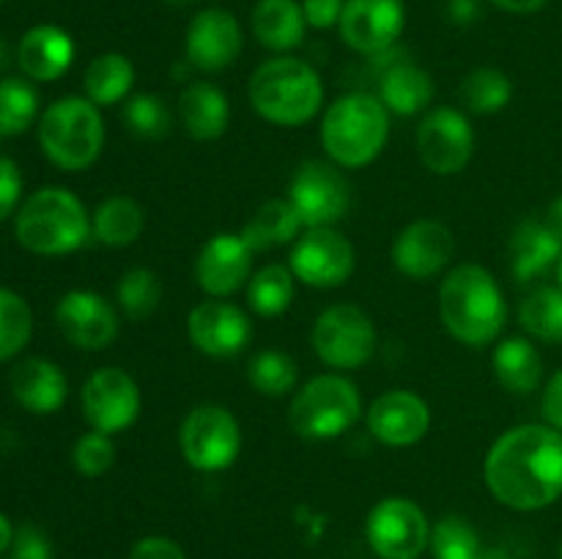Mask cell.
Instances as JSON below:
<instances>
[{
    "label": "cell",
    "mask_w": 562,
    "mask_h": 559,
    "mask_svg": "<svg viewBox=\"0 0 562 559\" xmlns=\"http://www.w3.org/2000/svg\"><path fill=\"white\" fill-rule=\"evenodd\" d=\"M483 475L505 507H549L562 497V433L552 425L510 427L488 449Z\"/></svg>",
    "instance_id": "6da1fadb"
},
{
    "label": "cell",
    "mask_w": 562,
    "mask_h": 559,
    "mask_svg": "<svg viewBox=\"0 0 562 559\" xmlns=\"http://www.w3.org/2000/svg\"><path fill=\"white\" fill-rule=\"evenodd\" d=\"M442 323L464 345H486L503 334L508 307L497 280L477 263H461L439 288Z\"/></svg>",
    "instance_id": "7a4b0ae2"
},
{
    "label": "cell",
    "mask_w": 562,
    "mask_h": 559,
    "mask_svg": "<svg viewBox=\"0 0 562 559\" xmlns=\"http://www.w3.org/2000/svg\"><path fill=\"white\" fill-rule=\"evenodd\" d=\"M16 241L33 255H66L86 244L91 233L86 206L64 186L36 190L14 217Z\"/></svg>",
    "instance_id": "3957f363"
},
{
    "label": "cell",
    "mask_w": 562,
    "mask_h": 559,
    "mask_svg": "<svg viewBox=\"0 0 562 559\" xmlns=\"http://www.w3.org/2000/svg\"><path fill=\"white\" fill-rule=\"evenodd\" d=\"M324 85L311 64L291 55L267 60L250 77V104L263 121L302 126L322 110Z\"/></svg>",
    "instance_id": "277c9868"
},
{
    "label": "cell",
    "mask_w": 562,
    "mask_h": 559,
    "mask_svg": "<svg viewBox=\"0 0 562 559\" xmlns=\"http://www.w3.org/2000/svg\"><path fill=\"white\" fill-rule=\"evenodd\" d=\"M390 137V110L371 93L335 99L322 121V146L340 168H366L382 153Z\"/></svg>",
    "instance_id": "5b68a950"
},
{
    "label": "cell",
    "mask_w": 562,
    "mask_h": 559,
    "mask_svg": "<svg viewBox=\"0 0 562 559\" xmlns=\"http://www.w3.org/2000/svg\"><path fill=\"white\" fill-rule=\"evenodd\" d=\"M38 146L60 170L91 168L104 146V121L88 96H64L38 118Z\"/></svg>",
    "instance_id": "8992f818"
},
{
    "label": "cell",
    "mask_w": 562,
    "mask_h": 559,
    "mask_svg": "<svg viewBox=\"0 0 562 559\" xmlns=\"http://www.w3.org/2000/svg\"><path fill=\"white\" fill-rule=\"evenodd\" d=\"M362 414V398L355 384L344 376H316L294 395L289 406V422L296 436L335 438L349 431Z\"/></svg>",
    "instance_id": "52a82bcc"
},
{
    "label": "cell",
    "mask_w": 562,
    "mask_h": 559,
    "mask_svg": "<svg viewBox=\"0 0 562 559\" xmlns=\"http://www.w3.org/2000/svg\"><path fill=\"white\" fill-rule=\"evenodd\" d=\"M179 447L187 464L198 471H223L239 458L241 431L225 406L203 403L184 417Z\"/></svg>",
    "instance_id": "ba28073f"
},
{
    "label": "cell",
    "mask_w": 562,
    "mask_h": 559,
    "mask_svg": "<svg viewBox=\"0 0 562 559\" xmlns=\"http://www.w3.org/2000/svg\"><path fill=\"white\" fill-rule=\"evenodd\" d=\"M311 343L324 365L357 370L376 351V329L357 305H333L313 323Z\"/></svg>",
    "instance_id": "9c48e42d"
},
{
    "label": "cell",
    "mask_w": 562,
    "mask_h": 559,
    "mask_svg": "<svg viewBox=\"0 0 562 559\" xmlns=\"http://www.w3.org/2000/svg\"><path fill=\"white\" fill-rule=\"evenodd\" d=\"M366 537L376 557L417 559L431 540V526L420 504L406 497H390L368 513Z\"/></svg>",
    "instance_id": "30bf717a"
},
{
    "label": "cell",
    "mask_w": 562,
    "mask_h": 559,
    "mask_svg": "<svg viewBox=\"0 0 562 559\" xmlns=\"http://www.w3.org/2000/svg\"><path fill=\"white\" fill-rule=\"evenodd\" d=\"M82 417L99 433H121L140 414V389L121 367H99L82 384Z\"/></svg>",
    "instance_id": "8fae6325"
},
{
    "label": "cell",
    "mask_w": 562,
    "mask_h": 559,
    "mask_svg": "<svg viewBox=\"0 0 562 559\" xmlns=\"http://www.w3.org/2000/svg\"><path fill=\"white\" fill-rule=\"evenodd\" d=\"M289 201L307 228H333L349 208V181L333 162L311 159L291 179Z\"/></svg>",
    "instance_id": "7c38bea8"
},
{
    "label": "cell",
    "mask_w": 562,
    "mask_h": 559,
    "mask_svg": "<svg viewBox=\"0 0 562 559\" xmlns=\"http://www.w3.org/2000/svg\"><path fill=\"white\" fill-rule=\"evenodd\" d=\"M289 269L313 288H338L355 272V247L335 228H311L296 239Z\"/></svg>",
    "instance_id": "4fadbf2b"
},
{
    "label": "cell",
    "mask_w": 562,
    "mask_h": 559,
    "mask_svg": "<svg viewBox=\"0 0 562 559\" xmlns=\"http://www.w3.org/2000/svg\"><path fill=\"white\" fill-rule=\"evenodd\" d=\"M472 151H475V132L459 110L437 107L417 126V153L431 173H459L472 159Z\"/></svg>",
    "instance_id": "5bb4252c"
},
{
    "label": "cell",
    "mask_w": 562,
    "mask_h": 559,
    "mask_svg": "<svg viewBox=\"0 0 562 559\" xmlns=\"http://www.w3.org/2000/svg\"><path fill=\"white\" fill-rule=\"evenodd\" d=\"M404 22V0H346L338 31L355 53L376 58L395 47Z\"/></svg>",
    "instance_id": "9a60e30c"
},
{
    "label": "cell",
    "mask_w": 562,
    "mask_h": 559,
    "mask_svg": "<svg viewBox=\"0 0 562 559\" xmlns=\"http://www.w3.org/2000/svg\"><path fill=\"white\" fill-rule=\"evenodd\" d=\"M241 25L231 11L203 9L192 16L184 38L187 64L206 75L223 71L239 58L241 53Z\"/></svg>",
    "instance_id": "2e32d148"
},
{
    "label": "cell",
    "mask_w": 562,
    "mask_h": 559,
    "mask_svg": "<svg viewBox=\"0 0 562 559\" xmlns=\"http://www.w3.org/2000/svg\"><path fill=\"white\" fill-rule=\"evenodd\" d=\"M64 338L82 351H102L119 338V312L93 290H69L55 307Z\"/></svg>",
    "instance_id": "e0dca14e"
},
{
    "label": "cell",
    "mask_w": 562,
    "mask_h": 559,
    "mask_svg": "<svg viewBox=\"0 0 562 559\" xmlns=\"http://www.w3.org/2000/svg\"><path fill=\"white\" fill-rule=\"evenodd\" d=\"M187 334L198 351L223 360L247 349L252 338V323L247 312L231 301L209 299L192 307L187 316Z\"/></svg>",
    "instance_id": "ac0fdd59"
},
{
    "label": "cell",
    "mask_w": 562,
    "mask_h": 559,
    "mask_svg": "<svg viewBox=\"0 0 562 559\" xmlns=\"http://www.w3.org/2000/svg\"><path fill=\"white\" fill-rule=\"evenodd\" d=\"M456 252V239L448 225L437 219H417L406 225L393 244V263L412 280H431L442 272Z\"/></svg>",
    "instance_id": "d6986e66"
},
{
    "label": "cell",
    "mask_w": 562,
    "mask_h": 559,
    "mask_svg": "<svg viewBox=\"0 0 562 559\" xmlns=\"http://www.w3.org/2000/svg\"><path fill=\"white\" fill-rule=\"evenodd\" d=\"M431 427V411L426 400L406 389L379 395L368 409V431L387 447H412Z\"/></svg>",
    "instance_id": "ffe728a7"
},
{
    "label": "cell",
    "mask_w": 562,
    "mask_h": 559,
    "mask_svg": "<svg viewBox=\"0 0 562 559\" xmlns=\"http://www.w3.org/2000/svg\"><path fill=\"white\" fill-rule=\"evenodd\" d=\"M252 250L236 233H217L203 244L195 261V280L209 296H231L250 280Z\"/></svg>",
    "instance_id": "44dd1931"
},
{
    "label": "cell",
    "mask_w": 562,
    "mask_h": 559,
    "mask_svg": "<svg viewBox=\"0 0 562 559\" xmlns=\"http://www.w3.org/2000/svg\"><path fill=\"white\" fill-rule=\"evenodd\" d=\"M75 42L58 25H36L16 44V64L33 82H53L69 71Z\"/></svg>",
    "instance_id": "7402d4cb"
},
{
    "label": "cell",
    "mask_w": 562,
    "mask_h": 559,
    "mask_svg": "<svg viewBox=\"0 0 562 559\" xmlns=\"http://www.w3.org/2000/svg\"><path fill=\"white\" fill-rule=\"evenodd\" d=\"M9 387L16 403L31 414H55L64 406L69 384L55 362L31 356L11 370Z\"/></svg>",
    "instance_id": "603a6c76"
},
{
    "label": "cell",
    "mask_w": 562,
    "mask_h": 559,
    "mask_svg": "<svg viewBox=\"0 0 562 559\" xmlns=\"http://www.w3.org/2000/svg\"><path fill=\"white\" fill-rule=\"evenodd\" d=\"M560 255L562 241L543 225V219H525L516 225L510 236V272L519 283H530L558 266Z\"/></svg>",
    "instance_id": "cb8c5ba5"
},
{
    "label": "cell",
    "mask_w": 562,
    "mask_h": 559,
    "mask_svg": "<svg viewBox=\"0 0 562 559\" xmlns=\"http://www.w3.org/2000/svg\"><path fill=\"white\" fill-rule=\"evenodd\" d=\"M179 121L195 140H217L228 129V99L212 82H190L179 96Z\"/></svg>",
    "instance_id": "d4e9b609"
},
{
    "label": "cell",
    "mask_w": 562,
    "mask_h": 559,
    "mask_svg": "<svg viewBox=\"0 0 562 559\" xmlns=\"http://www.w3.org/2000/svg\"><path fill=\"white\" fill-rule=\"evenodd\" d=\"M305 11L296 0H258L252 9V33L272 53H291L305 38Z\"/></svg>",
    "instance_id": "484cf974"
},
{
    "label": "cell",
    "mask_w": 562,
    "mask_h": 559,
    "mask_svg": "<svg viewBox=\"0 0 562 559\" xmlns=\"http://www.w3.org/2000/svg\"><path fill=\"white\" fill-rule=\"evenodd\" d=\"M379 99L390 113L415 115L434 102V80L426 69L415 64H390L379 80Z\"/></svg>",
    "instance_id": "4316f807"
},
{
    "label": "cell",
    "mask_w": 562,
    "mask_h": 559,
    "mask_svg": "<svg viewBox=\"0 0 562 559\" xmlns=\"http://www.w3.org/2000/svg\"><path fill=\"white\" fill-rule=\"evenodd\" d=\"M492 367L497 381L514 395H530L543 381V360L527 338H508L494 349Z\"/></svg>",
    "instance_id": "83f0119b"
},
{
    "label": "cell",
    "mask_w": 562,
    "mask_h": 559,
    "mask_svg": "<svg viewBox=\"0 0 562 559\" xmlns=\"http://www.w3.org/2000/svg\"><path fill=\"white\" fill-rule=\"evenodd\" d=\"M305 228L300 212L294 208V203L283 201V197H274V201L263 203L256 214L250 217V223L241 230V239L247 241L252 252L272 250V247L289 244L300 236V230Z\"/></svg>",
    "instance_id": "f1b7e54d"
},
{
    "label": "cell",
    "mask_w": 562,
    "mask_h": 559,
    "mask_svg": "<svg viewBox=\"0 0 562 559\" xmlns=\"http://www.w3.org/2000/svg\"><path fill=\"white\" fill-rule=\"evenodd\" d=\"M82 85H86V96L97 107L119 104L130 96L132 85H135V66L126 55L102 53L88 64Z\"/></svg>",
    "instance_id": "f546056e"
},
{
    "label": "cell",
    "mask_w": 562,
    "mask_h": 559,
    "mask_svg": "<svg viewBox=\"0 0 562 559\" xmlns=\"http://www.w3.org/2000/svg\"><path fill=\"white\" fill-rule=\"evenodd\" d=\"M93 236L97 241L108 247H126L132 241L140 239L143 228H146V214H143L140 203L132 197L115 195L99 203L93 212Z\"/></svg>",
    "instance_id": "4dcf8cb0"
},
{
    "label": "cell",
    "mask_w": 562,
    "mask_h": 559,
    "mask_svg": "<svg viewBox=\"0 0 562 559\" xmlns=\"http://www.w3.org/2000/svg\"><path fill=\"white\" fill-rule=\"evenodd\" d=\"M247 301L263 318L283 316L294 301V272L280 263L258 269L247 283Z\"/></svg>",
    "instance_id": "1f68e13d"
},
{
    "label": "cell",
    "mask_w": 562,
    "mask_h": 559,
    "mask_svg": "<svg viewBox=\"0 0 562 559\" xmlns=\"http://www.w3.org/2000/svg\"><path fill=\"white\" fill-rule=\"evenodd\" d=\"M459 96L472 113L492 115L508 107L510 96H514V85H510L508 75H503L499 69H475L464 77Z\"/></svg>",
    "instance_id": "d6a6232c"
},
{
    "label": "cell",
    "mask_w": 562,
    "mask_h": 559,
    "mask_svg": "<svg viewBox=\"0 0 562 559\" xmlns=\"http://www.w3.org/2000/svg\"><path fill=\"white\" fill-rule=\"evenodd\" d=\"M38 115V91L25 77L0 80V137L22 135Z\"/></svg>",
    "instance_id": "836d02e7"
},
{
    "label": "cell",
    "mask_w": 562,
    "mask_h": 559,
    "mask_svg": "<svg viewBox=\"0 0 562 559\" xmlns=\"http://www.w3.org/2000/svg\"><path fill=\"white\" fill-rule=\"evenodd\" d=\"M519 323L532 338L562 343V288H538L521 301Z\"/></svg>",
    "instance_id": "e575fe53"
},
{
    "label": "cell",
    "mask_w": 562,
    "mask_h": 559,
    "mask_svg": "<svg viewBox=\"0 0 562 559\" xmlns=\"http://www.w3.org/2000/svg\"><path fill=\"white\" fill-rule=\"evenodd\" d=\"M121 121H124L132 135L143 137V140H162V137H168L170 126H173L168 102L157 93H135V96L124 99Z\"/></svg>",
    "instance_id": "d590c367"
},
{
    "label": "cell",
    "mask_w": 562,
    "mask_h": 559,
    "mask_svg": "<svg viewBox=\"0 0 562 559\" xmlns=\"http://www.w3.org/2000/svg\"><path fill=\"white\" fill-rule=\"evenodd\" d=\"M247 378H250L256 392L269 395V398H283L291 389H296L300 367L289 354L269 349L252 356L250 367H247Z\"/></svg>",
    "instance_id": "8d00e7d4"
},
{
    "label": "cell",
    "mask_w": 562,
    "mask_h": 559,
    "mask_svg": "<svg viewBox=\"0 0 562 559\" xmlns=\"http://www.w3.org/2000/svg\"><path fill=\"white\" fill-rule=\"evenodd\" d=\"M428 546H431L434 559H483L481 535L470 521L459 515H445L431 529Z\"/></svg>",
    "instance_id": "74e56055"
},
{
    "label": "cell",
    "mask_w": 562,
    "mask_h": 559,
    "mask_svg": "<svg viewBox=\"0 0 562 559\" xmlns=\"http://www.w3.org/2000/svg\"><path fill=\"white\" fill-rule=\"evenodd\" d=\"M115 296H119V305L126 318L143 321V318L151 316L159 307V301H162V283H159V277L151 269H130V272H124V277L119 280Z\"/></svg>",
    "instance_id": "f35d334b"
},
{
    "label": "cell",
    "mask_w": 562,
    "mask_h": 559,
    "mask_svg": "<svg viewBox=\"0 0 562 559\" xmlns=\"http://www.w3.org/2000/svg\"><path fill=\"white\" fill-rule=\"evenodd\" d=\"M33 334V312L20 294L0 288V362L11 360Z\"/></svg>",
    "instance_id": "ab89813d"
},
{
    "label": "cell",
    "mask_w": 562,
    "mask_h": 559,
    "mask_svg": "<svg viewBox=\"0 0 562 559\" xmlns=\"http://www.w3.org/2000/svg\"><path fill=\"white\" fill-rule=\"evenodd\" d=\"M115 447L108 433H82L71 449V464L82 477H102L113 466Z\"/></svg>",
    "instance_id": "60d3db41"
},
{
    "label": "cell",
    "mask_w": 562,
    "mask_h": 559,
    "mask_svg": "<svg viewBox=\"0 0 562 559\" xmlns=\"http://www.w3.org/2000/svg\"><path fill=\"white\" fill-rule=\"evenodd\" d=\"M22 197V175L14 159L0 157V223L11 217L20 206Z\"/></svg>",
    "instance_id": "b9f144b4"
},
{
    "label": "cell",
    "mask_w": 562,
    "mask_h": 559,
    "mask_svg": "<svg viewBox=\"0 0 562 559\" xmlns=\"http://www.w3.org/2000/svg\"><path fill=\"white\" fill-rule=\"evenodd\" d=\"M11 551H14V559H53L49 537L33 524H22L20 529L14 532Z\"/></svg>",
    "instance_id": "7bdbcfd3"
},
{
    "label": "cell",
    "mask_w": 562,
    "mask_h": 559,
    "mask_svg": "<svg viewBox=\"0 0 562 559\" xmlns=\"http://www.w3.org/2000/svg\"><path fill=\"white\" fill-rule=\"evenodd\" d=\"M346 0H302V11H305V22L316 31H327V27L338 25L340 14H344Z\"/></svg>",
    "instance_id": "ee69618b"
},
{
    "label": "cell",
    "mask_w": 562,
    "mask_h": 559,
    "mask_svg": "<svg viewBox=\"0 0 562 559\" xmlns=\"http://www.w3.org/2000/svg\"><path fill=\"white\" fill-rule=\"evenodd\" d=\"M130 559H187L184 551H181L179 543H173L170 537H143L132 546Z\"/></svg>",
    "instance_id": "f6af8a7d"
},
{
    "label": "cell",
    "mask_w": 562,
    "mask_h": 559,
    "mask_svg": "<svg viewBox=\"0 0 562 559\" xmlns=\"http://www.w3.org/2000/svg\"><path fill=\"white\" fill-rule=\"evenodd\" d=\"M541 409H543V420H547V425H552L554 431L562 433V370H558L552 378H549L547 389H543Z\"/></svg>",
    "instance_id": "bcb514c9"
},
{
    "label": "cell",
    "mask_w": 562,
    "mask_h": 559,
    "mask_svg": "<svg viewBox=\"0 0 562 559\" xmlns=\"http://www.w3.org/2000/svg\"><path fill=\"white\" fill-rule=\"evenodd\" d=\"M481 14V0H450L448 3V16L456 25H472Z\"/></svg>",
    "instance_id": "7dc6e473"
},
{
    "label": "cell",
    "mask_w": 562,
    "mask_h": 559,
    "mask_svg": "<svg viewBox=\"0 0 562 559\" xmlns=\"http://www.w3.org/2000/svg\"><path fill=\"white\" fill-rule=\"evenodd\" d=\"M549 0H492V5L508 11V14H536Z\"/></svg>",
    "instance_id": "c3c4849f"
},
{
    "label": "cell",
    "mask_w": 562,
    "mask_h": 559,
    "mask_svg": "<svg viewBox=\"0 0 562 559\" xmlns=\"http://www.w3.org/2000/svg\"><path fill=\"white\" fill-rule=\"evenodd\" d=\"M543 225H547V228L552 230V233L562 241V195L552 203V206L547 208V217H543Z\"/></svg>",
    "instance_id": "681fc988"
},
{
    "label": "cell",
    "mask_w": 562,
    "mask_h": 559,
    "mask_svg": "<svg viewBox=\"0 0 562 559\" xmlns=\"http://www.w3.org/2000/svg\"><path fill=\"white\" fill-rule=\"evenodd\" d=\"M11 543H14V526H11V521L0 513V554H3L5 548H11Z\"/></svg>",
    "instance_id": "f907efd6"
},
{
    "label": "cell",
    "mask_w": 562,
    "mask_h": 559,
    "mask_svg": "<svg viewBox=\"0 0 562 559\" xmlns=\"http://www.w3.org/2000/svg\"><path fill=\"white\" fill-rule=\"evenodd\" d=\"M9 64H11V47L5 44V38L0 36V71H3Z\"/></svg>",
    "instance_id": "816d5d0a"
},
{
    "label": "cell",
    "mask_w": 562,
    "mask_h": 559,
    "mask_svg": "<svg viewBox=\"0 0 562 559\" xmlns=\"http://www.w3.org/2000/svg\"><path fill=\"white\" fill-rule=\"evenodd\" d=\"M165 3H168V5H190V3H195V0H165Z\"/></svg>",
    "instance_id": "f5cc1de1"
},
{
    "label": "cell",
    "mask_w": 562,
    "mask_h": 559,
    "mask_svg": "<svg viewBox=\"0 0 562 559\" xmlns=\"http://www.w3.org/2000/svg\"><path fill=\"white\" fill-rule=\"evenodd\" d=\"M558 288H562V255H560V261H558Z\"/></svg>",
    "instance_id": "db71d44e"
},
{
    "label": "cell",
    "mask_w": 562,
    "mask_h": 559,
    "mask_svg": "<svg viewBox=\"0 0 562 559\" xmlns=\"http://www.w3.org/2000/svg\"><path fill=\"white\" fill-rule=\"evenodd\" d=\"M560 559H562V546H560Z\"/></svg>",
    "instance_id": "11a10c76"
},
{
    "label": "cell",
    "mask_w": 562,
    "mask_h": 559,
    "mask_svg": "<svg viewBox=\"0 0 562 559\" xmlns=\"http://www.w3.org/2000/svg\"><path fill=\"white\" fill-rule=\"evenodd\" d=\"M0 3H3V0H0Z\"/></svg>",
    "instance_id": "9f6ffc18"
}]
</instances>
